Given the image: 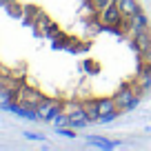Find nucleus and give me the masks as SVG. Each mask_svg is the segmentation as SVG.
<instances>
[{
    "label": "nucleus",
    "mask_w": 151,
    "mask_h": 151,
    "mask_svg": "<svg viewBox=\"0 0 151 151\" xmlns=\"http://www.w3.org/2000/svg\"><path fill=\"white\" fill-rule=\"evenodd\" d=\"M96 18H98V22L102 24V29H116V31H120V29L129 22V18L122 16V11L118 9V5H111V7H107V9L98 11Z\"/></svg>",
    "instance_id": "nucleus-1"
},
{
    "label": "nucleus",
    "mask_w": 151,
    "mask_h": 151,
    "mask_svg": "<svg viewBox=\"0 0 151 151\" xmlns=\"http://www.w3.org/2000/svg\"><path fill=\"white\" fill-rule=\"evenodd\" d=\"M138 100H140V98L129 89V85L120 87V89L116 91V96H113V102H116V109H118V116L124 113V111H129V109H133L138 104Z\"/></svg>",
    "instance_id": "nucleus-2"
},
{
    "label": "nucleus",
    "mask_w": 151,
    "mask_h": 151,
    "mask_svg": "<svg viewBox=\"0 0 151 151\" xmlns=\"http://www.w3.org/2000/svg\"><path fill=\"white\" fill-rule=\"evenodd\" d=\"M62 109V102H58V100H51V98H45L42 102L38 104L36 109V116H40V118H51V116H58Z\"/></svg>",
    "instance_id": "nucleus-3"
},
{
    "label": "nucleus",
    "mask_w": 151,
    "mask_h": 151,
    "mask_svg": "<svg viewBox=\"0 0 151 151\" xmlns=\"http://www.w3.org/2000/svg\"><path fill=\"white\" fill-rule=\"evenodd\" d=\"M98 113H100V120H111V118H116V116H118V109H116L113 98L98 100Z\"/></svg>",
    "instance_id": "nucleus-4"
},
{
    "label": "nucleus",
    "mask_w": 151,
    "mask_h": 151,
    "mask_svg": "<svg viewBox=\"0 0 151 151\" xmlns=\"http://www.w3.org/2000/svg\"><path fill=\"white\" fill-rule=\"evenodd\" d=\"M133 47L138 49V53H140V51H149V49H151V27H149V24L140 29V36L136 38Z\"/></svg>",
    "instance_id": "nucleus-5"
},
{
    "label": "nucleus",
    "mask_w": 151,
    "mask_h": 151,
    "mask_svg": "<svg viewBox=\"0 0 151 151\" xmlns=\"http://www.w3.org/2000/svg\"><path fill=\"white\" fill-rule=\"evenodd\" d=\"M116 5H118V9L122 11V16H127V18H131V16H136L138 11H142L136 0H116Z\"/></svg>",
    "instance_id": "nucleus-6"
},
{
    "label": "nucleus",
    "mask_w": 151,
    "mask_h": 151,
    "mask_svg": "<svg viewBox=\"0 0 151 151\" xmlns=\"http://www.w3.org/2000/svg\"><path fill=\"white\" fill-rule=\"evenodd\" d=\"M82 111L87 113V118H89V122H93V120H100V113H98V100H82Z\"/></svg>",
    "instance_id": "nucleus-7"
}]
</instances>
